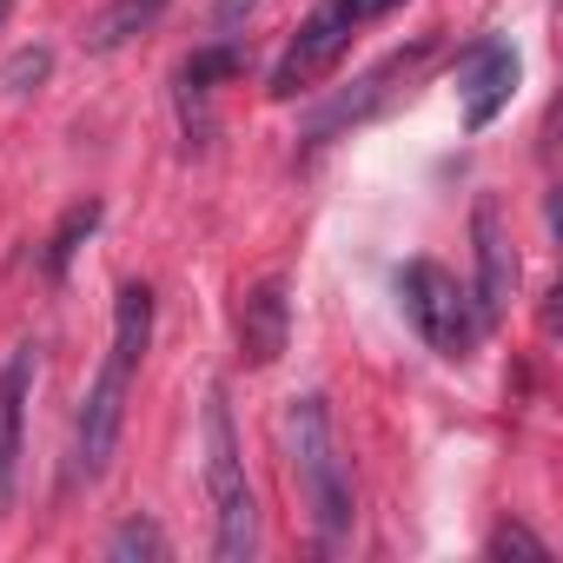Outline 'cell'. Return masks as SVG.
Segmentation results:
<instances>
[{
  "instance_id": "1",
  "label": "cell",
  "mask_w": 563,
  "mask_h": 563,
  "mask_svg": "<svg viewBox=\"0 0 563 563\" xmlns=\"http://www.w3.org/2000/svg\"><path fill=\"white\" fill-rule=\"evenodd\" d=\"M286 444H292V477H299V497L312 510V530H319V550H339L352 537V471H345V451H339V424H332V405L325 391H306L292 398L286 411Z\"/></svg>"
},
{
  "instance_id": "2",
  "label": "cell",
  "mask_w": 563,
  "mask_h": 563,
  "mask_svg": "<svg viewBox=\"0 0 563 563\" xmlns=\"http://www.w3.org/2000/svg\"><path fill=\"white\" fill-rule=\"evenodd\" d=\"M206 497H212V556L245 563L258 550V504H252L245 457H239V438H232L225 385L206 391Z\"/></svg>"
},
{
  "instance_id": "3",
  "label": "cell",
  "mask_w": 563,
  "mask_h": 563,
  "mask_svg": "<svg viewBox=\"0 0 563 563\" xmlns=\"http://www.w3.org/2000/svg\"><path fill=\"white\" fill-rule=\"evenodd\" d=\"M398 299H405V319L411 332L438 352V358H471V345L484 339V319L471 306V292L438 265V258H411L398 265Z\"/></svg>"
},
{
  "instance_id": "4",
  "label": "cell",
  "mask_w": 563,
  "mask_h": 563,
  "mask_svg": "<svg viewBox=\"0 0 563 563\" xmlns=\"http://www.w3.org/2000/svg\"><path fill=\"white\" fill-rule=\"evenodd\" d=\"M133 372H140V365L107 345V358H100V372H93V385H87V398H80V418H74V464H80L87 484L107 477V464H113V451H120Z\"/></svg>"
},
{
  "instance_id": "5",
  "label": "cell",
  "mask_w": 563,
  "mask_h": 563,
  "mask_svg": "<svg viewBox=\"0 0 563 563\" xmlns=\"http://www.w3.org/2000/svg\"><path fill=\"white\" fill-rule=\"evenodd\" d=\"M345 47H352V21L339 14V0H325V8L292 34V47L278 54V67H272V100H299V93H312L339 60H345Z\"/></svg>"
},
{
  "instance_id": "6",
  "label": "cell",
  "mask_w": 563,
  "mask_h": 563,
  "mask_svg": "<svg viewBox=\"0 0 563 563\" xmlns=\"http://www.w3.org/2000/svg\"><path fill=\"white\" fill-rule=\"evenodd\" d=\"M471 252H477V292H471V306H477V319L490 332L510 312V299H517V252H510V232H504V212H497L490 192L471 206Z\"/></svg>"
},
{
  "instance_id": "7",
  "label": "cell",
  "mask_w": 563,
  "mask_h": 563,
  "mask_svg": "<svg viewBox=\"0 0 563 563\" xmlns=\"http://www.w3.org/2000/svg\"><path fill=\"white\" fill-rule=\"evenodd\" d=\"M431 47H438V41H411L405 54H391V60H378V67H372L365 80H352V93H339L332 107H319V113H312V126H306V140L319 146V140H332L339 126H358L365 113H378V107H385V100L398 93L391 80H411V74H418V67L431 60Z\"/></svg>"
},
{
  "instance_id": "8",
  "label": "cell",
  "mask_w": 563,
  "mask_h": 563,
  "mask_svg": "<svg viewBox=\"0 0 563 563\" xmlns=\"http://www.w3.org/2000/svg\"><path fill=\"white\" fill-rule=\"evenodd\" d=\"M457 93H464V126L484 133V126L510 107V93H517V47L477 41V47L464 54V67H457Z\"/></svg>"
},
{
  "instance_id": "9",
  "label": "cell",
  "mask_w": 563,
  "mask_h": 563,
  "mask_svg": "<svg viewBox=\"0 0 563 563\" xmlns=\"http://www.w3.org/2000/svg\"><path fill=\"white\" fill-rule=\"evenodd\" d=\"M286 332H292V299H286V278H258V286L239 292V358L245 365H272L286 352Z\"/></svg>"
},
{
  "instance_id": "10",
  "label": "cell",
  "mask_w": 563,
  "mask_h": 563,
  "mask_svg": "<svg viewBox=\"0 0 563 563\" xmlns=\"http://www.w3.org/2000/svg\"><path fill=\"white\" fill-rule=\"evenodd\" d=\"M27 391H34V345H14L0 365V510L21 484V431H27Z\"/></svg>"
},
{
  "instance_id": "11",
  "label": "cell",
  "mask_w": 563,
  "mask_h": 563,
  "mask_svg": "<svg viewBox=\"0 0 563 563\" xmlns=\"http://www.w3.org/2000/svg\"><path fill=\"white\" fill-rule=\"evenodd\" d=\"M159 8H166V0H113V8H100V14H93V27H87V47H93V54H113V47H126L133 34H146V27L159 21Z\"/></svg>"
},
{
  "instance_id": "12",
  "label": "cell",
  "mask_w": 563,
  "mask_h": 563,
  "mask_svg": "<svg viewBox=\"0 0 563 563\" xmlns=\"http://www.w3.org/2000/svg\"><path fill=\"white\" fill-rule=\"evenodd\" d=\"M100 219H107V206H100V199H80V206H67V212H60V225H54V239H47V252H41L47 278H67L74 252L100 232Z\"/></svg>"
},
{
  "instance_id": "13",
  "label": "cell",
  "mask_w": 563,
  "mask_h": 563,
  "mask_svg": "<svg viewBox=\"0 0 563 563\" xmlns=\"http://www.w3.org/2000/svg\"><path fill=\"white\" fill-rule=\"evenodd\" d=\"M146 345H153V292L146 286H120V299H113V352L140 365Z\"/></svg>"
},
{
  "instance_id": "14",
  "label": "cell",
  "mask_w": 563,
  "mask_h": 563,
  "mask_svg": "<svg viewBox=\"0 0 563 563\" xmlns=\"http://www.w3.org/2000/svg\"><path fill=\"white\" fill-rule=\"evenodd\" d=\"M239 67H245L239 41H232V34H219L212 47H199V54L179 67V87H186V100H206V93H212V80H232Z\"/></svg>"
},
{
  "instance_id": "15",
  "label": "cell",
  "mask_w": 563,
  "mask_h": 563,
  "mask_svg": "<svg viewBox=\"0 0 563 563\" xmlns=\"http://www.w3.org/2000/svg\"><path fill=\"white\" fill-rule=\"evenodd\" d=\"M166 550H173V543H166V530H159L153 517H126V523H120V530L107 537V556H113V563H133V556L159 563Z\"/></svg>"
},
{
  "instance_id": "16",
  "label": "cell",
  "mask_w": 563,
  "mask_h": 563,
  "mask_svg": "<svg viewBox=\"0 0 563 563\" xmlns=\"http://www.w3.org/2000/svg\"><path fill=\"white\" fill-rule=\"evenodd\" d=\"M484 556H523V563H550V543H543L537 530H523V523H497V530H490V543H484Z\"/></svg>"
},
{
  "instance_id": "17",
  "label": "cell",
  "mask_w": 563,
  "mask_h": 563,
  "mask_svg": "<svg viewBox=\"0 0 563 563\" xmlns=\"http://www.w3.org/2000/svg\"><path fill=\"white\" fill-rule=\"evenodd\" d=\"M47 74H54V54L47 47H27V54H14L8 67H0V87H8V93H34Z\"/></svg>"
},
{
  "instance_id": "18",
  "label": "cell",
  "mask_w": 563,
  "mask_h": 563,
  "mask_svg": "<svg viewBox=\"0 0 563 563\" xmlns=\"http://www.w3.org/2000/svg\"><path fill=\"white\" fill-rule=\"evenodd\" d=\"M405 0H339V14L352 21V27H365V21H385V14H398Z\"/></svg>"
},
{
  "instance_id": "19",
  "label": "cell",
  "mask_w": 563,
  "mask_h": 563,
  "mask_svg": "<svg viewBox=\"0 0 563 563\" xmlns=\"http://www.w3.org/2000/svg\"><path fill=\"white\" fill-rule=\"evenodd\" d=\"M252 14H258V0H219V8H212V27H219V34H239Z\"/></svg>"
},
{
  "instance_id": "20",
  "label": "cell",
  "mask_w": 563,
  "mask_h": 563,
  "mask_svg": "<svg viewBox=\"0 0 563 563\" xmlns=\"http://www.w3.org/2000/svg\"><path fill=\"white\" fill-rule=\"evenodd\" d=\"M8 8H14V0H0V21H8Z\"/></svg>"
}]
</instances>
